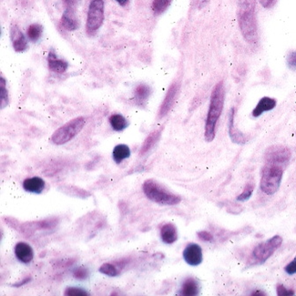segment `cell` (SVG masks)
Instances as JSON below:
<instances>
[{"label": "cell", "instance_id": "cell-1", "mask_svg": "<svg viewBox=\"0 0 296 296\" xmlns=\"http://www.w3.org/2000/svg\"><path fill=\"white\" fill-rule=\"evenodd\" d=\"M238 23L245 41L256 45L258 41L256 0H239Z\"/></svg>", "mask_w": 296, "mask_h": 296}, {"label": "cell", "instance_id": "cell-2", "mask_svg": "<svg viewBox=\"0 0 296 296\" xmlns=\"http://www.w3.org/2000/svg\"><path fill=\"white\" fill-rule=\"evenodd\" d=\"M225 102V86L221 80L217 83L211 94L210 107L205 122V137L207 142H212L216 134V126L221 117Z\"/></svg>", "mask_w": 296, "mask_h": 296}, {"label": "cell", "instance_id": "cell-3", "mask_svg": "<svg viewBox=\"0 0 296 296\" xmlns=\"http://www.w3.org/2000/svg\"><path fill=\"white\" fill-rule=\"evenodd\" d=\"M143 190L147 199L161 205H175L181 202L179 196L170 192L153 179L144 182Z\"/></svg>", "mask_w": 296, "mask_h": 296}, {"label": "cell", "instance_id": "cell-4", "mask_svg": "<svg viewBox=\"0 0 296 296\" xmlns=\"http://www.w3.org/2000/svg\"><path fill=\"white\" fill-rule=\"evenodd\" d=\"M283 167L276 164L266 163L261 177L260 189L264 193L273 195L278 190L283 177Z\"/></svg>", "mask_w": 296, "mask_h": 296}, {"label": "cell", "instance_id": "cell-5", "mask_svg": "<svg viewBox=\"0 0 296 296\" xmlns=\"http://www.w3.org/2000/svg\"><path fill=\"white\" fill-rule=\"evenodd\" d=\"M86 124V118L83 116H79L67 122L60 128H58L51 136V141L55 145H64L67 142L71 141L75 137Z\"/></svg>", "mask_w": 296, "mask_h": 296}, {"label": "cell", "instance_id": "cell-6", "mask_svg": "<svg viewBox=\"0 0 296 296\" xmlns=\"http://www.w3.org/2000/svg\"><path fill=\"white\" fill-rule=\"evenodd\" d=\"M104 21V2L102 0H93L89 5L87 19V33L93 36L102 27Z\"/></svg>", "mask_w": 296, "mask_h": 296}, {"label": "cell", "instance_id": "cell-7", "mask_svg": "<svg viewBox=\"0 0 296 296\" xmlns=\"http://www.w3.org/2000/svg\"><path fill=\"white\" fill-rule=\"evenodd\" d=\"M282 243V238L279 235L267 240L265 243H260L252 251L250 261L254 264H263L278 250Z\"/></svg>", "mask_w": 296, "mask_h": 296}, {"label": "cell", "instance_id": "cell-8", "mask_svg": "<svg viewBox=\"0 0 296 296\" xmlns=\"http://www.w3.org/2000/svg\"><path fill=\"white\" fill-rule=\"evenodd\" d=\"M265 158L266 163L276 164L284 168L290 160L291 152L286 146L279 145L270 146L265 152Z\"/></svg>", "mask_w": 296, "mask_h": 296}, {"label": "cell", "instance_id": "cell-9", "mask_svg": "<svg viewBox=\"0 0 296 296\" xmlns=\"http://www.w3.org/2000/svg\"><path fill=\"white\" fill-rule=\"evenodd\" d=\"M179 90H180V83L178 81H175L168 89V93L164 98L163 102L161 103V106L159 108V118H163L165 115H168V112L172 109L175 102L177 101Z\"/></svg>", "mask_w": 296, "mask_h": 296}, {"label": "cell", "instance_id": "cell-10", "mask_svg": "<svg viewBox=\"0 0 296 296\" xmlns=\"http://www.w3.org/2000/svg\"><path fill=\"white\" fill-rule=\"evenodd\" d=\"M183 259L188 265L198 266L203 261V252L199 244L190 243L186 246L182 252Z\"/></svg>", "mask_w": 296, "mask_h": 296}, {"label": "cell", "instance_id": "cell-11", "mask_svg": "<svg viewBox=\"0 0 296 296\" xmlns=\"http://www.w3.org/2000/svg\"><path fill=\"white\" fill-rule=\"evenodd\" d=\"M11 39L15 51L23 52L27 49V39L18 26L15 24L11 27Z\"/></svg>", "mask_w": 296, "mask_h": 296}, {"label": "cell", "instance_id": "cell-12", "mask_svg": "<svg viewBox=\"0 0 296 296\" xmlns=\"http://www.w3.org/2000/svg\"><path fill=\"white\" fill-rule=\"evenodd\" d=\"M14 254L17 259L23 264H28L34 258V250L31 246L23 242H20L15 245Z\"/></svg>", "mask_w": 296, "mask_h": 296}, {"label": "cell", "instance_id": "cell-13", "mask_svg": "<svg viewBox=\"0 0 296 296\" xmlns=\"http://www.w3.org/2000/svg\"><path fill=\"white\" fill-rule=\"evenodd\" d=\"M48 67L50 71L61 74L67 71L69 64L62 58H58L55 51L51 50L48 56Z\"/></svg>", "mask_w": 296, "mask_h": 296}, {"label": "cell", "instance_id": "cell-14", "mask_svg": "<svg viewBox=\"0 0 296 296\" xmlns=\"http://www.w3.org/2000/svg\"><path fill=\"white\" fill-rule=\"evenodd\" d=\"M45 182L43 178L38 177L27 178L23 182V189L31 193L40 194L45 189Z\"/></svg>", "mask_w": 296, "mask_h": 296}, {"label": "cell", "instance_id": "cell-15", "mask_svg": "<svg viewBox=\"0 0 296 296\" xmlns=\"http://www.w3.org/2000/svg\"><path fill=\"white\" fill-rule=\"evenodd\" d=\"M151 88L146 84H139L134 90V102L137 106L146 105V102L150 97Z\"/></svg>", "mask_w": 296, "mask_h": 296}, {"label": "cell", "instance_id": "cell-16", "mask_svg": "<svg viewBox=\"0 0 296 296\" xmlns=\"http://www.w3.org/2000/svg\"><path fill=\"white\" fill-rule=\"evenodd\" d=\"M277 102L273 98L263 97L257 103L256 108L252 111V115L254 117H258L260 116L264 112L266 111H273L274 108L276 107Z\"/></svg>", "mask_w": 296, "mask_h": 296}, {"label": "cell", "instance_id": "cell-17", "mask_svg": "<svg viewBox=\"0 0 296 296\" xmlns=\"http://www.w3.org/2000/svg\"><path fill=\"white\" fill-rule=\"evenodd\" d=\"M160 238L166 244H172L177 242L178 238L176 226L172 223H167L160 228Z\"/></svg>", "mask_w": 296, "mask_h": 296}, {"label": "cell", "instance_id": "cell-18", "mask_svg": "<svg viewBox=\"0 0 296 296\" xmlns=\"http://www.w3.org/2000/svg\"><path fill=\"white\" fill-rule=\"evenodd\" d=\"M61 23L63 27L68 31H73L79 27V22L72 8H67L65 11L61 18Z\"/></svg>", "mask_w": 296, "mask_h": 296}, {"label": "cell", "instance_id": "cell-19", "mask_svg": "<svg viewBox=\"0 0 296 296\" xmlns=\"http://www.w3.org/2000/svg\"><path fill=\"white\" fill-rule=\"evenodd\" d=\"M234 109H231L229 115V124H228V132L231 140L236 144H244L247 141L246 137H244L243 133H240L237 129L234 127Z\"/></svg>", "mask_w": 296, "mask_h": 296}, {"label": "cell", "instance_id": "cell-20", "mask_svg": "<svg viewBox=\"0 0 296 296\" xmlns=\"http://www.w3.org/2000/svg\"><path fill=\"white\" fill-rule=\"evenodd\" d=\"M199 293V282L193 278H186L182 285L180 295L183 296H198Z\"/></svg>", "mask_w": 296, "mask_h": 296}, {"label": "cell", "instance_id": "cell-21", "mask_svg": "<svg viewBox=\"0 0 296 296\" xmlns=\"http://www.w3.org/2000/svg\"><path fill=\"white\" fill-rule=\"evenodd\" d=\"M162 129L159 128V130H156L155 132L151 133L150 135L148 137H146V140L144 142L143 146L141 147V150H140V155H146L147 152L154 147L155 144L157 143V141L159 140V137L161 135V132H162Z\"/></svg>", "mask_w": 296, "mask_h": 296}, {"label": "cell", "instance_id": "cell-22", "mask_svg": "<svg viewBox=\"0 0 296 296\" xmlns=\"http://www.w3.org/2000/svg\"><path fill=\"white\" fill-rule=\"evenodd\" d=\"M130 155H131V150H130L129 146L124 145V144L115 146V148L113 149V153H112L113 159L115 163L117 164L121 163L123 160L129 158Z\"/></svg>", "mask_w": 296, "mask_h": 296}, {"label": "cell", "instance_id": "cell-23", "mask_svg": "<svg viewBox=\"0 0 296 296\" xmlns=\"http://www.w3.org/2000/svg\"><path fill=\"white\" fill-rule=\"evenodd\" d=\"M109 120L111 127L115 132H122L128 127V121L121 114H113Z\"/></svg>", "mask_w": 296, "mask_h": 296}, {"label": "cell", "instance_id": "cell-24", "mask_svg": "<svg viewBox=\"0 0 296 296\" xmlns=\"http://www.w3.org/2000/svg\"><path fill=\"white\" fill-rule=\"evenodd\" d=\"M43 31H44V27L42 25L38 23H34L27 28V36L31 42L36 43L42 37Z\"/></svg>", "mask_w": 296, "mask_h": 296}, {"label": "cell", "instance_id": "cell-25", "mask_svg": "<svg viewBox=\"0 0 296 296\" xmlns=\"http://www.w3.org/2000/svg\"><path fill=\"white\" fill-rule=\"evenodd\" d=\"M173 0H154L152 8L156 15L163 14L168 9L169 5H171Z\"/></svg>", "mask_w": 296, "mask_h": 296}, {"label": "cell", "instance_id": "cell-26", "mask_svg": "<svg viewBox=\"0 0 296 296\" xmlns=\"http://www.w3.org/2000/svg\"><path fill=\"white\" fill-rule=\"evenodd\" d=\"M99 272L101 273L110 276V277H115L119 274V271L115 267V265L111 263H105L99 268Z\"/></svg>", "mask_w": 296, "mask_h": 296}, {"label": "cell", "instance_id": "cell-27", "mask_svg": "<svg viewBox=\"0 0 296 296\" xmlns=\"http://www.w3.org/2000/svg\"><path fill=\"white\" fill-rule=\"evenodd\" d=\"M6 81L3 77L0 79V91H1V106L4 109L8 105L9 103V95H8V90L6 89Z\"/></svg>", "mask_w": 296, "mask_h": 296}, {"label": "cell", "instance_id": "cell-28", "mask_svg": "<svg viewBox=\"0 0 296 296\" xmlns=\"http://www.w3.org/2000/svg\"><path fill=\"white\" fill-rule=\"evenodd\" d=\"M254 191V185L252 183H249L245 187V189L243 191V193L239 195L237 197V200L239 201H246L251 197L252 193Z\"/></svg>", "mask_w": 296, "mask_h": 296}, {"label": "cell", "instance_id": "cell-29", "mask_svg": "<svg viewBox=\"0 0 296 296\" xmlns=\"http://www.w3.org/2000/svg\"><path fill=\"white\" fill-rule=\"evenodd\" d=\"M65 296H89V293L79 287H68L66 292H65Z\"/></svg>", "mask_w": 296, "mask_h": 296}, {"label": "cell", "instance_id": "cell-30", "mask_svg": "<svg viewBox=\"0 0 296 296\" xmlns=\"http://www.w3.org/2000/svg\"><path fill=\"white\" fill-rule=\"evenodd\" d=\"M89 270L85 267H79L74 270L73 277L79 280H84L89 277Z\"/></svg>", "mask_w": 296, "mask_h": 296}, {"label": "cell", "instance_id": "cell-31", "mask_svg": "<svg viewBox=\"0 0 296 296\" xmlns=\"http://www.w3.org/2000/svg\"><path fill=\"white\" fill-rule=\"evenodd\" d=\"M277 295L278 296H294L295 292L293 290H288L283 285L279 284L277 286Z\"/></svg>", "mask_w": 296, "mask_h": 296}, {"label": "cell", "instance_id": "cell-32", "mask_svg": "<svg viewBox=\"0 0 296 296\" xmlns=\"http://www.w3.org/2000/svg\"><path fill=\"white\" fill-rule=\"evenodd\" d=\"M285 272L288 275H294L296 273V256L285 267Z\"/></svg>", "mask_w": 296, "mask_h": 296}, {"label": "cell", "instance_id": "cell-33", "mask_svg": "<svg viewBox=\"0 0 296 296\" xmlns=\"http://www.w3.org/2000/svg\"><path fill=\"white\" fill-rule=\"evenodd\" d=\"M287 62L289 67L296 68V51H291L290 53L288 54Z\"/></svg>", "mask_w": 296, "mask_h": 296}, {"label": "cell", "instance_id": "cell-34", "mask_svg": "<svg viewBox=\"0 0 296 296\" xmlns=\"http://www.w3.org/2000/svg\"><path fill=\"white\" fill-rule=\"evenodd\" d=\"M278 0H259L261 5L266 9H270L275 5Z\"/></svg>", "mask_w": 296, "mask_h": 296}, {"label": "cell", "instance_id": "cell-35", "mask_svg": "<svg viewBox=\"0 0 296 296\" xmlns=\"http://www.w3.org/2000/svg\"><path fill=\"white\" fill-rule=\"evenodd\" d=\"M198 236H199V238L200 240H202V241H206V242H209V241H211L212 239V234H210L209 232H206V231H201V232H199L198 233Z\"/></svg>", "mask_w": 296, "mask_h": 296}, {"label": "cell", "instance_id": "cell-36", "mask_svg": "<svg viewBox=\"0 0 296 296\" xmlns=\"http://www.w3.org/2000/svg\"><path fill=\"white\" fill-rule=\"evenodd\" d=\"M80 0H64L65 4L67 5L68 8H74L76 5H78Z\"/></svg>", "mask_w": 296, "mask_h": 296}, {"label": "cell", "instance_id": "cell-37", "mask_svg": "<svg viewBox=\"0 0 296 296\" xmlns=\"http://www.w3.org/2000/svg\"><path fill=\"white\" fill-rule=\"evenodd\" d=\"M115 2H117L120 5L125 6L129 3V0H115Z\"/></svg>", "mask_w": 296, "mask_h": 296}, {"label": "cell", "instance_id": "cell-38", "mask_svg": "<svg viewBox=\"0 0 296 296\" xmlns=\"http://www.w3.org/2000/svg\"><path fill=\"white\" fill-rule=\"evenodd\" d=\"M30 279H31V278H26L25 279H23V281L20 283V284H16V285H14V286H15V287H20V286H23V285H24V284H26V283L28 282Z\"/></svg>", "mask_w": 296, "mask_h": 296}, {"label": "cell", "instance_id": "cell-39", "mask_svg": "<svg viewBox=\"0 0 296 296\" xmlns=\"http://www.w3.org/2000/svg\"><path fill=\"white\" fill-rule=\"evenodd\" d=\"M253 295H264L262 292H256V293H253Z\"/></svg>", "mask_w": 296, "mask_h": 296}]
</instances>
